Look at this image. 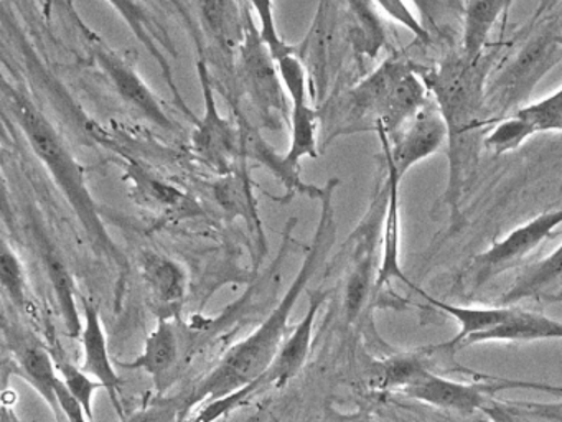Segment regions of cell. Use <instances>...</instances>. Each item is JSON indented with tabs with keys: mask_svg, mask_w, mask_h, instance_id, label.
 <instances>
[{
	"mask_svg": "<svg viewBox=\"0 0 562 422\" xmlns=\"http://www.w3.org/2000/svg\"><path fill=\"white\" fill-rule=\"evenodd\" d=\"M54 359L55 366L64 376L65 385L70 389L71 395L81 402L90 422H94V392H97V389L103 388V385L100 381H93V376L88 375L87 371H83V368H78L68 359L58 358V356H54Z\"/></svg>",
	"mask_w": 562,
	"mask_h": 422,
	"instance_id": "83f0119b",
	"label": "cell"
},
{
	"mask_svg": "<svg viewBox=\"0 0 562 422\" xmlns=\"http://www.w3.org/2000/svg\"><path fill=\"white\" fill-rule=\"evenodd\" d=\"M216 200L222 203L226 211L235 214H243L249 223L258 227L262 234L261 224H259L258 214H256L255 200H252V190L249 187L248 178L245 175L229 171L226 177L216 185Z\"/></svg>",
	"mask_w": 562,
	"mask_h": 422,
	"instance_id": "484cf974",
	"label": "cell"
},
{
	"mask_svg": "<svg viewBox=\"0 0 562 422\" xmlns=\"http://www.w3.org/2000/svg\"><path fill=\"white\" fill-rule=\"evenodd\" d=\"M196 66H199L205 109L193 129L192 147L210 167L223 174H229L233 171L232 165L235 164V158L243 154L241 131L233 127L232 122L223 118L220 112L205 62H199Z\"/></svg>",
	"mask_w": 562,
	"mask_h": 422,
	"instance_id": "5b68a950",
	"label": "cell"
},
{
	"mask_svg": "<svg viewBox=\"0 0 562 422\" xmlns=\"http://www.w3.org/2000/svg\"><path fill=\"white\" fill-rule=\"evenodd\" d=\"M243 68H245L249 95L252 96L258 108H261L266 114H269L272 109L281 111L284 108V99H282L284 86L279 78L274 58L269 53L268 46L262 43L259 32H252L246 38L243 46Z\"/></svg>",
	"mask_w": 562,
	"mask_h": 422,
	"instance_id": "30bf717a",
	"label": "cell"
},
{
	"mask_svg": "<svg viewBox=\"0 0 562 422\" xmlns=\"http://www.w3.org/2000/svg\"><path fill=\"white\" fill-rule=\"evenodd\" d=\"M386 15H390L394 22L401 23L406 26L411 33L417 36L419 40L427 42L429 40V30L416 19L409 7L404 0H373Z\"/></svg>",
	"mask_w": 562,
	"mask_h": 422,
	"instance_id": "d6a6232c",
	"label": "cell"
},
{
	"mask_svg": "<svg viewBox=\"0 0 562 422\" xmlns=\"http://www.w3.org/2000/svg\"><path fill=\"white\" fill-rule=\"evenodd\" d=\"M350 12V40L361 55L374 56L386 43V32L373 0H345Z\"/></svg>",
	"mask_w": 562,
	"mask_h": 422,
	"instance_id": "44dd1931",
	"label": "cell"
},
{
	"mask_svg": "<svg viewBox=\"0 0 562 422\" xmlns=\"http://www.w3.org/2000/svg\"><path fill=\"white\" fill-rule=\"evenodd\" d=\"M108 3L123 16L124 22L130 25L131 32L140 40V43L146 45L150 55L162 66L164 75H166L167 81H169V85L173 88L172 71H170L169 62H167L166 56H164L162 48H160L162 45H159L156 29H154L153 22H150L146 12H144L143 7H140L136 0H108Z\"/></svg>",
	"mask_w": 562,
	"mask_h": 422,
	"instance_id": "d4e9b609",
	"label": "cell"
},
{
	"mask_svg": "<svg viewBox=\"0 0 562 422\" xmlns=\"http://www.w3.org/2000/svg\"><path fill=\"white\" fill-rule=\"evenodd\" d=\"M179 356V340L176 329L167 319H160L156 329L147 336L143 353L134 362L121 363V366L130 369H143L153 376L157 388L162 386L164 379L169 376L170 369L176 365Z\"/></svg>",
	"mask_w": 562,
	"mask_h": 422,
	"instance_id": "9a60e30c",
	"label": "cell"
},
{
	"mask_svg": "<svg viewBox=\"0 0 562 422\" xmlns=\"http://www.w3.org/2000/svg\"><path fill=\"white\" fill-rule=\"evenodd\" d=\"M518 115L528 119L536 131H562V88L549 98L519 109Z\"/></svg>",
	"mask_w": 562,
	"mask_h": 422,
	"instance_id": "4dcf8cb0",
	"label": "cell"
},
{
	"mask_svg": "<svg viewBox=\"0 0 562 422\" xmlns=\"http://www.w3.org/2000/svg\"><path fill=\"white\" fill-rule=\"evenodd\" d=\"M337 185L338 178H331L325 184L324 195L321 197V221L315 231L314 243H312L294 282L289 287L278 307L269 313L268 319L256 329V332L239 342L238 345L233 346L222 363L216 366L215 371L210 373L203 379L202 385L193 392L190 406L223 398V396L245 388L249 382L265 378L266 373L274 363L279 349L284 345L289 319H291L299 297L304 292L308 280L312 279L322 260L325 259V254L334 246L335 236H337L334 193Z\"/></svg>",
	"mask_w": 562,
	"mask_h": 422,
	"instance_id": "6da1fadb",
	"label": "cell"
},
{
	"mask_svg": "<svg viewBox=\"0 0 562 422\" xmlns=\"http://www.w3.org/2000/svg\"><path fill=\"white\" fill-rule=\"evenodd\" d=\"M532 340H562V322L515 307L506 322L480 335L473 345L485 342H532Z\"/></svg>",
	"mask_w": 562,
	"mask_h": 422,
	"instance_id": "e0dca14e",
	"label": "cell"
},
{
	"mask_svg": "<svg viewBox=\"0 0 562 422\" xmlns=\"http://www.w3.org/2000/svg\"><path fill=\"white\" fill-rule=\"evenodd\" d=\"M562 277V244L549 254L546 259L539 260L535 266L529 267L518 280L515 286L506 292L503 297L505 306H515L519 300L528 299V297L536 296L541 292L546 287L551 286L555 280Z\"/></svg>",
	"mask_w": 562,
	"mask_h": 422,
	"instance_id": "603a6c76",
	"label": "cell"
},
{
	"mask_svg": "<svg viewBox=\"0 0 562 422\" xmlns=\"http://www.w3.org/2000/svg\"><path fill=\"white\" fill-rule=\"evenodd\" d=\"M140 267L144 280L157 300L169 306L182 302L187 276L179 263L162 254L147 253L144 254Z\"/></svg>",
	"mask_w": 562,
	"mask_h": 422,
	"instance_id": "d6986e66",
	"label": "cell"
},
{
	"mask_svg": "<svg viewBox=\"0 0 562 422\" xmlns=\"http://www.w3.org/2000/svg\"><path fill=\"white\" fill-rule=\"evenodd\" d=\"M430 369L419 353H404L376 363L373 382L378 388H403L417 385Z\"/></svg>",
	"mask_w": 562,
	"mask_h": 422,
	"instance_id": "7402d4cb",
	"label": "cell"
},
{
	"mask_svg": "<svg viewBox=\"0 0 562 422\" xmlns=\"http://www.w3.org/2000/svg\"><path fill=\"white\" fill-rule=\"evenodd\" d=\"M177 412L179 408L172 402H159V404L149 406L143 411L136 412L124 422H177Z\"/></svg>",
	"mask_w": 562,
	"mask_h": 422,
	"instance_id": "e575fe53",
	"label": "cell"
},
{
	"mask_svg": "<svg viewBox=\"0 0 562 422\" xmlns=\"http://www.w3.org/2000/svg\"><path fill=\"white\" fill-rule=\"evenodd\" d=\"M0 280H2V289L8 293L12 303L24 307L27 302V280H25L24 266L5 240L2 241V251H0Z\"/></svg>",
	"mask_w": 562,
	"mask_h": 422,
	"instance_id": "f1b7e54d",
	"label": "cell"
},
{
	"mask_svg": "<svg viewBox=\"0 0 562 422\" xmlns=\"http://www.w3.org/2000/svg\"><path fill=\"white\" fill-rule=\"evenodd\" d=\"M555 42H558L559 45H561V48H562V35H555Z\"/></svg>",
	"mask_w": 562,
	"mask_h": 422,
	"instance_id": "74e56055",
	"label": "cell"
},
{
	"mask_svg": "<svg viewBox=\"0 0 562 422\" xmlns=\"http://www.w3.org/2000/svg\"><path fill=\"white\" fill-rule=\"evenodd\" d=\"M127 177L131 178V184L136 188L137 195L147 200V203H154L156 207L176 208L187 198L172 185L164 184V181L150 177L139 165L131 164Z\"/></svg>",
	"mask_w": 562,
	"mask_h": 422,
	"instance_id": "4316f807",
	"label": "cell"
},
{
	"mask_svg": "<svg viewBox=\"0 0 562 422\" xmlns=\"http://www.w3.org/2000/svg\"><path fill=\"white\" fill-rule=\"evenodd\" d=\"M251 3L255 7V12L258 13L259 36H261L262 43L268 46L274 62L281 56L294 52V48L279 35L272 0H251Z\"/></svg>",
	"mask_w": 562,
	"mask_h": 422,
	"instance_id": "1f68e13d",
	"label": "cell"
},
{
	"mask_svg": "<svg viewBox=\"0 0 562 422\" xmlns=\"http://www.w3.org/2000/svg\"><path fill=\"white\" fill-rule=\"evenodd\" d=\"M536 127L528 121L516 114L515 118L503 121L502 124L496 125L488 137L485 138V144L495 152L496 155L506 154V152L515 151L518 148L526 138L536 134Z\"/></svg>",
	"mask_w": 562,
	"mask_h": 422,
	"instance_id": "f546056e",
	"label": "cell"
},
{
	"mask_svg": "<svg viewBox=\"0 0 562 422\" xmlns=\"http://www.w3.org/2000/svg\"><path fill=\"white\" fill-rule=\"evenodd\" d=\"M373 240L374 226H370V230H367V234H364L360 249H358L353 269L348 276L344 297V310L348 323H353L360 316L364 306H367L368 297H370L374 277Z\"/></svg>",
	"mask_w": 562,
	"mask_h": 422,
	"instance_id": "ac0fdd59",
	"label": "cell"
},
{
	"mask_svg": "<svg viewBox=\"0 0 562 422\" xmlns=\"http://www.w3.org/2000/svg\"><path fill=\"white\" fill-rule=\"evenodd\" d=\"M83 309L85 329L81 333V340H83L85 363L81 368L103 385V388L110 392V398L113 399L114 408L117 409L120 414H123L120 401V389L123 381H121L120 375L111 363L100 312H98L97 306L88 302V300H83Z\"/></svg>",
	"mask_w": 562,
	"mask_h": 422,
	"instance_id": "4fadbf2b",
	"label": "cell"
},
{
	"mask_svg": "<svg viewBox=\"0 0 562 422\" xmlns=\"http://www.w3.org/2000/svg\"><path fill=\"white\" fill-rule=\"evenodd\" d=\"M378 131L401 177H404L413 165L419 164L420 160L439 151L442 142L449 137L439 106L430 102L417 112L416 118L409 122V127L394 138L393 147H390V137L386 132L381 129Z\"/></svg>",
	"mask_w": 562,
	"mask_h": 422,
	"instance_id": "ba28073f",
	"label": "cell"
},
{
	"mask_svg": "<svg viewBox=\"0 0 562 422\" xmlns=\"http://www.w3.org/2000/svg\"><path fill=\"white\" fill-rule=\"evenodd\" d=\"M55 392H57L58 406L60 411L67 414L68 421L70 422H90L87 412H85L81 402L71 395L70 389L65 385L64 379H58L57 386H55Z\"/></svg>",
	"mask_w": 562,
	"mask_h": 422,
	"instance_id": "836d02e7",
	"label": "cell"
},
{
	"mask_svg": "<svg viewBox=\"0 0 562 422\" xmlns=\"http://www.w3.org/2000/svg\"><path fill=\"white\" fill-rule=\"evenodd\" d=\"M541 389V391L562 392V388L541 382L513 381V379H493L492 382H460L437 376L429 371L417 385L404 389L409 398L436 408L449 409L460 414H473L483 408L488 396L505 389Z\"/></svg>",
	"mask_w": 562,
	"mask_h": 422,
	"instance_id": "277c9868",
	"label": "cell"
},
{
	"mask_svg": "<svg viewBox=\"0 0 562 422\" xmlns=\"http://www.w3.org/2000/svg\"><path fill=\"white\" fill-rule=\"evenodd\" d=\"M48 277L57 297L58 309L64 319L67 335L70 338H78L83 333L85 325H81L80 312H78L77 297H75V284L65 264L58 257H47Z\"/></svg>",
	"mask_w": 562,
	"mask_h": 422,
	"instance_id": "cb8c5ba5",
	"label": "cell"
},
{
	"mask_svg": "<svg viewBox=\"0 0 562 422\" xmlns=\"http://www.w3.org/2000/svg\"><path fill=\"white\" fill-rule=\"evenodd\" d=\"M562 224L561 210L546 211L532 218L528 223L513 230L505 240L498 241L485 253L479 254L473 260V280L475 287L492 280L498 274L505 273L509 267L516 266L535 251L542 241L552 236V231Z\"/></svg>",
	"mask_w": 562,
	"mask_h": 422,
	"instance_id": "52a82bcc",
	"label": "cell"
},
{
	"mask_svg": "<svg viewBox=\"0 0 562 422\" xmlns=\"http://www.w3.org/2000/svg\"><path fill=\"white\" fill-rule=\"evenodd\" d=\"M327 296V292L311 293L307 313L279 349L274 363L265 375L266 382H272L276 388H282L301 371L302 366L307 362L308 353H311L312 333H314L318 310L324 306Z\"/></svg>",
	"mask_w": 562,
	"mask_h": 422,
	"instance_id": "7c38bea8",
	"label": "cell"
},
{
	"mask_svg": "<svg viewBox=\"0 0 562 422\" xmlns=\"http://www.w3.org/2000/svg\"><path fill=\"white\" fill-rule=\"evenodd\" d=\"M561 59L562 48L555 42V35H542L531 40L502 78L503 98L508 102H518Z\"/></svg>",
	"mask_w": 562,
	"mask_h": 422,
	"instance_id": "9c48e42d",
	"label": "cell"
},
{
	"mask_svg": "<svg viewBox=\"0 0 562 422\" xmlns=\"http://www.w3.org/2000/svg\"><path fill=\"white\" fill-rule=\"evenodd\" d=\"M384 157H386L387 165V188H390V195H387V207L386 214H384L383 224V251H381V263L380 269L376 273V282L374 287L378 290L381 287L390 284L391 280L397 279L403 280L407 286L417 289L406 274H404L403 267H401L400 260V184L401 175L400 171L394 167L393 160H391L390 151H387L386 144L383 142Z\"/></svg>",
	"mask_w": 562,
	"mask_h": 422,
	"instance_id": "5bb4252c",
	"label": "cell"
},
{
	"mask_svg": "<svg viewBox=\"0 0 562 422\" xmlns=\"http://www.w3.org/2000/svg\"><path fill=\"white\" fill-rule=\"evenodd\" d=\"M282 86L291 96V144L282 155L285 168L299 175L302 158H317L318 112L307 101V78L301 58L285 56L278 63Z\"/></svg>",
	"mask_w": 562,
	"mask_h": 422,
	"instance_id": "8992f818",
	"label": "cell"
},
{
	"mask_svg": "<svg viewBox=\"0 0 562 422\" xmlns=\"http://www.w3.org/2000/svg\"><path fill=\"white\" fill-rule=\"evenodd\" d=\"M42 7H44V13L47 16H50L52 10L57 9V7L64 5V0H41Z\"/></svg>",
	"mask_w": 562,
	"mask_h": 422,
	"instance_id": "8d00e7d4",
	"label": "cell"
},
{
	"mask_svg": "<svg viewBox=\"0 0 562 422\" xmlns=\"http://www.w3.org/2000/svg\"><path fill=\"white\" fill-rule=\"evenodd\" d=\"M98 62L101 68L106 73L108 78L113 82L121 98L131 106V108L139 111L144 118L149 119L154 124L164 129H173L167 112L164 111L157 96L147 82L137 75L136 69L131 68L124 59L117 58L110 52H98Z\"/></svg>",
	"mask_w": 562,
	"mask_h": 422,
	"instance_id": "8fae6325",
	"label": "cell"
},
{
	"mask_svg": "<svg viewBox=\"0 0 562 422\" xmlns=\"http://www.w3.org/2000/svg\"><path fill=\"white\" fill-rule=\"evenodd\" d=\"M5 99H8V108L11 109L15 122L21 125L32 151L50 171L55 184L60 188L64 197L67 198L78 220L81 221V226H83L87 236L90 237L91 244L97 247L98 253L104 254L111 263L120 267H126V257L121 253L120 247L116 246L113 237L108 233L103 220H101L97 201H94L93 195L88 188L83 167L71 154L70 148L65 145L64 138L60 137L57 129L27 98L19 95L15 89H9L5 86Z\"/></svg>",
	"mask_w": 562,
	"mask_h": 422,
	"instance_id": "7a4b0ae2",
	"label": "cell"
},
{
	"mask_svg": "<svg viewBox=\"0 0 562 422\" xmlns=\"http://www.w3.org/2000/svg\"><path fill=\"white\" fill-rule=\"evenodd\" d=\"M12 349H14L15 359H18L22 375L41 392L42 398L50 406L54 414L58 415L60 406H58L55 386H57L60 378L55 373L57 366H55L54 356L41 343L27 338L15 340Z\"/></svg>",
	"mask_w": 562,
	"mask_h": 422,
	"instance_id": "2e32d148",
	"label": "cell"
},
{
	"mask_svg": "<svg viewBox=\"0 0 562 422\" xmlns=\"http://www.w3.org/2000/svg\"><path fill=\"white\" fill-rule=\"evenodd\" d=\"M512 3L513 0H469L463 30V53L467 58L472 62L480 58L490 30Z\"/></svg>",
	"mask_w": 562,
	"mask_h": 422,
	"instance_id": "ffe728a7",
	"label": "cell"
},
{
	"mask_svg": "<svg viewBox=\"0 0 562 422\" xmlns=\"http://www.w3.org/2000/svg\"><path fill=\"white\" fill-rule=\"evenodd\" d=\"M423 16L424 26H436L437 19L443 13L442 0H413Z\"/></svg>",
	"mask_w": 562,
	"mask_h": 422,
	"instance_id": "d590c367",
	"label": "cell"
},
{
	"mask_svg": "<svg viewBox=\"0 0 562 422\" xmlns=\"http://www.w3.org/2000/svg\"><path fill=\"white\" fill-rule=\"evenodd\" d=\"M476 62L465 55L447 59L427 81L446 121L449 152L476 147V118L482 106L483 85Z\"/></svg>",
	"mask_w": 562,
	"mask_h": 422,
	"instance_id": "3957f363",
	"label": "cell"
}]
</instances>
